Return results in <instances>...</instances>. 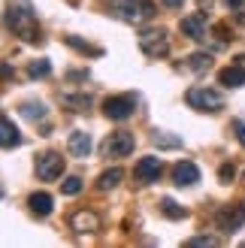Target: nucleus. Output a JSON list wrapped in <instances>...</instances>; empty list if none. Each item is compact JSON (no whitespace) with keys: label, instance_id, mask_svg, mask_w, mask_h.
Listing matches in <instances>:
<instances>
[{"label":"nucleus","instance_id":"obj_1","mask_svg":"<svg viewBox=\"0 0 245 248\" xmlns=\"http://www.w3.org/2000/svg\"><path fill=\"white\" fill-rule=\"evenodd\" d=\"M6 24L12 28V33L21 36L24 43H40V24L33 18V9L28 0H15V3H9V12H6Z\"/></svg>","mask_w":245,"mask_h":248},{"label":"nucleus","instance_id":"obj_2","mask_svg":"<svg viewBox=\"0 0 245 248\" xmlns=\"http://www.w3.org/2000/svg\"><path fill=\"white\" fill-rule=\"evenodd\" d=\"M109 16H115L124 24H142L154 16V3L152 0H106Z\"/></svg>","mask_w":245,"mask_h":248},{"label":"nucleus","instance_id":"obj_3","mask_svg":"<svg viewBox=\"0 0 245 248\" xmlns=\"http://www.w3.org/2000/svg\"><path fill=\"white\" fill-rule=\"evenodd\" d=\"M185 100H188L191 109H197V112H218V109H224V97L212 88H191L185 94Z\"/></svg>","mask_w":245,"mask_h":248},{"label":"nucleus","instance_id":"obj_4","mask_svg":"<svg viewBox=\"0 0 245 248\" xmlns=\"http://www.w3.org/2000/svg\"><path fill=\"white\" fill-rule=\"evenodd\" d=\"M133 112H137V97L133 94H115L103 100V115L112 121H127Z\"/></svg>","mask_w":245,"mask_h":248},{"label":"nucleus","instance_id":"obj_5","mask_svg":"<svg viewBox=\"0 0 245 248\" xmlns=\"http://www.w3.org/2000/svg\"><path fill=\"white\" fill-rule=\"evenodd\" d=\"M139 48L149 58H164L169 52V40H167V31L164 28H149L139 33Z\"/></svg>","mask_w":245,"mask_h":248},{"label":"nucleus","instance_id":"obj_6","mask_svg":"<svg viewBox=\"0 0 245 248\" xmlns=\"http://www.w3.org/2000/svg\"><path fill=\"white\" fill-rule=\"evenodd\" d=\"M133 148H137V140H133V133H127V130H115L103 140V155L106 157H127Z\"/></svg>","mask_w":245,"mask_h":248},{"label":"nucleus","instance_id":"obj_7","mask_svg":"<svg viewBox=\"0 0 245 248\" xmlns=\"http://www.w3.org/2000/svg\"><path fill=\"white\" fill-rule=\"evenodd\" d=\"M61 172H64V157H61L58 152H46V155L36 157V176H40L43 182L61 179Z\"/></svg>","mask_w":245,"mask_h":248},{"label":"nucleus","instance_id":"obj_8","mask_svg":"<svg viewBox=\"0 0 245 248\" xmlns=\"http://www.w3.org/2000/svg\"><path fill=\"white\" fill-rule=\"evenodd\" d=\"M215 224L221 233H236L245 224V206H224L221 212L215 215Z\"/></svg>","mask_w":245,"mask_h":248},{"label":"nucleus","instance_id":"obj_9","mask_svg":"<svg viewBox=\"0 0 245 248\" xmlns=\"http://www.w3.org/2000/svg\"><path fill=\"white\" fill-rule=\"evenodd\" d=\"M173 179L179 188H191V185L200 182V167L191 164V160H179V164L173 167Z\"/></svg>","mask_w":245,"mask_h":248},{"label":"nucleus","instance_id":"obj_10","mask_svg":"<svg viewBox=\"0 0 245 248\" xmlns=\"http://www.w3.org/2000/svg\"><path fill=\"white\" fill-rule=\"evenodd\" d=\"M70 227L76 233H97L100 230V215L91 212V209H79V212L70 218Z\"/></svg>","mask_w":245,"mask_h":248},{"label":"nucleus","instance_id":"obj_11","mask_svg":"<svg viewBox=\"0 0 245 248\" xmlns=\"http://www.w3.org/2000/svg\"><path fill=\"white\" fill-rule=\"evenodd\" d=\"M161 157H142L139 160V164L137 167H133V172H137V179L139 182H145V185H149V182H157V176H161Z\"/></svg>","mask_w":245,"mask_h":248},{"label":"nucleus","instance_id":"obj_12","mask_svg":"<svg viewBox=\"0 0 245 248\" xmlns=\"http://www.w3.org/2000/svg\"><path fill=\"white\" fill-rule=\"evenodd\" d=\"M179 28H182L185 36H191V40H203V36H206V16H203V12H194V16L182 18Z\"/></svg>","mask_w":245,"mask_h":248},{"label":"nucleus","instance_id":"obj_13","mask_svg":"<svg viewBox=\"0 0 245 248\" xmlns=\"http://www.w3.org/2000/svg\"><path fill=\"white\" fill-rule=\"evenodd\" d=\"M67 148H70V155L73 157H88L91 155V136L85 133V130H76V133H70V142H67Z\"/></svg>","mask_w":245,"mask_h":248},{"label":"nucleus","instance_id":"obj_14","mask_svg":"<svg viewBox=\"0 0 245 248\" xmlns=\"http://www.w3.org/2000/svg\"><path fill=\"white\" fill-rule=\"evenodd\" d=\"M15 145H21V133H18V127H15L9 118L0 115V148H15Z\"/></svg>","mask_w":245,"mask_h":248},{"label":"nucleus","instance_id":"obj_15","mask_svg":"<svg viewBox=\"0 0 245 248\" xmlns=\"http://www.w3.org/2000/svg\"><path fill=\"white\" fill-rule=\"evenodd\" d=\"M28 206H31V212L33 215H40V218H46V215H52V209H55V200L48 194H31V200H28Z\"/></svg>","mask_w":245,"mask_h":248},{"label":"nucleus","instance_id":"obj_16","mask_svg":"<svg viewBox=\"0 0 245 248\" xmlns=\"http://www.w3.org/2000/svg\"><path fill=\"white\" fill-rule=\"evenodd\" d=\"M218 82L227 85V88H242L245 85V67H224L218 73Z\"/></svg>","mask_w":245,"mask_h":248},{"label":"nucleus","instance_id":"obj_17","mask_svg":"<svg viewBox=\"0 0 245 248\" xmlns=\"http://www.w3.org/2000/svg\"><path fill=\"white\" fill-rule=\"evenodd\" d=\"M121 179H124V170L112 167V170H106L103 176H100V182H97V188H100V191H112V188H118V185H121Z\"/></svg>","mask_w":245,"mask_h":248},{"label":"nucleus","instance_id":"obj_18","mask_svg":"<svg viewBox=\"0 0 245 248\" xmlns=\"http://www.w3.org/2000/svg\"><path fill=\"white\" fill-rule=\"evenodd\" d=\"M61 103L70 106L73 112H85V109L91 106V97L88 94H64V97H61Z\"/></svg>","mask_w":245,"mask_h":248},{"label":"nucleus","instance_id":"obj_19","mask_svg":"<svg viewBox=\"0 0 245 248\" xmlns=\"http://www.w3.org/2000/svg\"><path fill=\"white\" fill-rule=\"evenodd\" d=\"M209 67H212V55L209 52H194L188 58V70H194V73H206Z\"/></svg>","mask_w":245,"mask_h":248},{"label":"nucleus","instance_id":"obj_20","mask_svg":"<svg viewBox=\"0 0 245 248\" xmlns=\"http://www.w3.org/2000/svg\"><path fill=\"white\" fill-rule=\"evenodd\" d=\"M21 115L28 118V121H43L46 118V106L36 103V100H24L21 103Z\"/></svg>","mask_w":245,"mask_h":248},{"label":"nucleus","instance_id":"obj_21","mask_svg":"<svg viewBox=\"0 0 245 248\" xmlns=\"http://www.w3.org/2000/svg\"><path fill=\"white\" fill-rule=\"evenodd\" d=\"M152 142H154L157 148H182V140H179V136H169V133H164V130H154Z\"/></svg>","mask_w":245,"mask_h":248},{"label":"nucleus","instance_id":"obj_22","mask_svg":"<svg viewBox=\"0 0 245 248\" xmlns=\"http://www.w3.org/2000/svg\"><path fill=\"white\" fill-rule=\"evenodd\" d=\"M161 212L167 215V218H173V221H182V218H185L188 212H185V209H182L176 200H169V197H167V200H161Z\"/></svg>","mask_w":245,"mask_h":248},{"label":"nucleus","instance_id":"obj_23","mask_svg":"<svg viewBox=\"0 0 245 248\" xmlns=\"http://www.w3.org/2000/svg\"><path fill=\"white\" fill-rule=\"evenodd\" d=\"M48 73H52V64H48L46 58H40V61H31V67H28V76H31V79H46Z\"/></svg>","mask_w":245,"mask_h":248},{"label":"nucleus","instance_id":"obj_24","mask_svg":"<svg viewBox=\"0 0 245 248\" xmlns=\"http://www.w3.org/2000/svg\"><path fill=\"white\" fill-rule=\"evenodd\" d=\"M61 191H64L67 197H76V194L82 191V179H79V176H70V179H64V185H61Z\"/></svg>","mask_w":245,"mask_h":248},{"label":"nucleus","instance_id":"obj_25","mask_svg":"<svg viewBox=\"0 0 245 248\" xmlns=\"http://www.w3.org/2000/svg\"><path fill=\"white\" fill-rule=\"evenodd\" d=\"M67 43H70L73 48H79V52H85V55H100V48H97V46H88V43L76 40V36H67Z\"/></svg>","mask_w":245,"mask_h":248},{"label":"nucleus","instance_id":"obj_26","mask_svg":"<svg viewBox=\"0 0 245 248\" xmlns=\"http://www.w3.org/2000/svg\"><path fill=\"white\" fill-rule=\"evenodd\" d=\"M188 245H218V239L215 236H194V239H188Z\"/></svg>","mask_w":245,"mask_h":248},{"label":"nucleus","instance_id":"obj_27","mask_svg":"<svg viewBox=\"0 0 245 248\" xmlns=\"http://www.w3.org/2000/svg\"><path fill=\"white\" fill-rule=\"evenodd\" d=\"M233 172H236L233 167H230V164H224V167H221V172H218V176H221V182H230V179H233Z\"/></svg>","mask_w":245,"mask_h":248},{"label":"nucleus","instance_id":"obj_28","mask_svg":"<svg viewBox=\"0 0 245 248\" xmlns=\"http://www.w3.org/2000/svg\"><path fill=\"white\" fill-rule=\"evenodd\" d=\"M12 76V67L9 64H0V79H9Z\"/></svg>","mask_w":245,"mask_h":248},{"label":"nucleus","instance_id":"obj_29","mask_svg":"<svg viewBox=\"0 0 245 248\" xmlns=\"http://www.w3.org/2000/svg\"><path fill=\"white\" fill-rule=\"evenodd\" d=\"M164 3H167V6H169V9H179V6H182V3H185V0H164Z\"/></svg>","mask_w":245,"mask_h":248},{"label":"nucleus","instance_id":"obj_30","mask_svg":"<svg viewBox=\"0 0 245 248\" xmlns=\"http://www.w3.org/2000/svg\"><path fill=\"white\" fill-rule=\"evenodd\" d=\"M224 3H227V6H230V9H239V6H242V3H245V0H224Z\"/></svg>","mask_w":245,"mask_h":248},{"label":"nucleus","instance_id":"obj_31","mask_svg":"<svg viewBox=\"0 0 245 248\" xmlns=\"http://www.w3.org/2000/svg\"><path fill=\"white\" fill-rule=\"evenodd\" d=\"M236 130H239V142L245 145V124H239V127H236Z\"/></svg>","mask_w":245,"mask_h":248},{"label":"nucleus","instance_id":"obj_32","mask_svg":"<svg viewBox=\"0 0 245 248\" xmlns=\"http://www.w3.org/2000/svg\"><path fill=\"white\" fill-rule=\"evenodd\" d=\"M0 197H3V191H0Z\"/></svg>","mask_w":245,"mask_h":248}]
</instances>
